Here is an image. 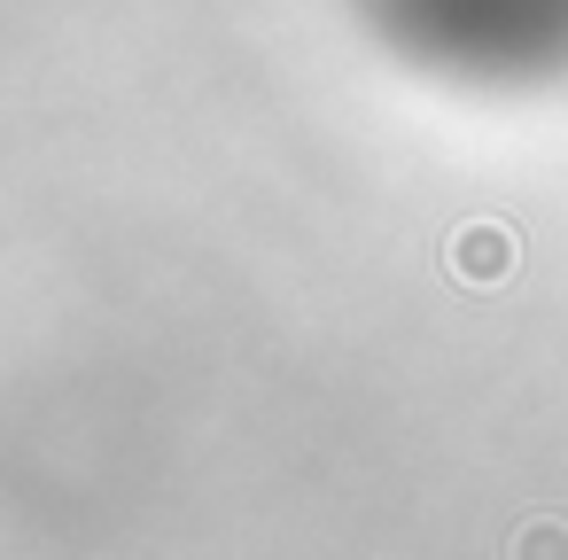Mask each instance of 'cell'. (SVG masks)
<instances>
[{
  "instance_id": "1",
  "label": "cell",
  "mask_w": 568,
  "mask_h": 560,
  "mask_svg": "<svg viewBox=\"0 0 568 560\" xmlns=\"http://www.w3.org/2000/svg\"><path fill=\"white\" fill-rule=\"evenodd\" d=\"M514 265H521V242H514V226H498V218H467V226L444 242V273H452L459 288H506Z\"/></svg>"
},
{
  "instance_id": "2",
  "label": "cell",
  "mask_w": 568,
  "mask_h": 560,
  "mask_svg": "<svg viewBox=\"0 0 568 560\" xmlns=\"http://www.w3.org/2000/svg\"><path fill=\"white\" fill-rule=\"evenodd\" d=\"M514 560H568V521H552V513L521 521L514 529Z\"/></svg>"
}]
</instances>
